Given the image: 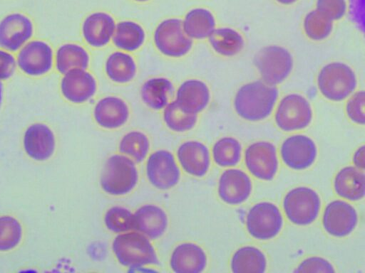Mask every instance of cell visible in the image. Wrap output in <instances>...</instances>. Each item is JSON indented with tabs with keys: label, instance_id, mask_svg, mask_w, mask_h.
<instances>
[{
	"label": "cell",
	"instance_id": "cell-18",
	"mask_svg": "<svg viewBox=\"0 0 365 273\" xmlns=\"http://www.w3.org/2000/svg\"><path fill=\"white\" fill-rule=\"evenodd\" d=\"M358 216L355 208L347 202L336 200L324 209L322 224L324 230L334 237H345L356 228Z\"/></svg>",
	"mask_w": 365,
	"mask_h": 273
},
{
	"label": "cell",
	"instance_id": "cell-45",
	"mask_svg": "<svg viewBox=\"0 0 365 273\" xmlns=\"http://www.w3.org/2000/svg\"><path fill=\"white\" fill-rule=\"evenodd\" d=\"M277 3L284 5V6H290L295 3H297L299 0H274Z\"/></svg>",
	"mask_w": 365,
	"mask_h": 273
},
{
	"label": "cell",
	"instance_id": "cell-32",
	"mask_svg": "<svg viewBox=\"0 0 365 273\" xmlns=\"http://www.w3.org/2000/svg\"><path fill=\"white\" fill-rule=\"evenodd\" d=\"M232 272H264L267 259L264 254L258 248L245 246L238 249L231 259Z\"/></svg>",
	"mask_w": 365,
	"mask_h": 273
},
{
	"label": "cell",
	"instance_id": "cell-9",
	"mask_svg": "<svg viewBox=\"0 0 365 273\" xmlns=\"http://www.w3.org/2000/svg\"><path fill=\"white\" fill-rule=\"evenodd\" d=\"M313 111L309 101L302 95L290 93L278 102L274 120L284 132H294L307 128L312 122Z\"/></svg>",
	"mask_w": 365,
	"mask_h": 273
},
{
	"label": "cell",
	"instance_id": "cell-27",
	"mask_svg": "<svg viewBox=\"0 0 365 273\" xmlns=\"http://www.w3.org/2000/svg\"><path fill=\"white\" fill-rule=\"evenodd\" d=\"M104 71L111 82L123 85L130 82L135 77L138 65L130 53L117 50L107 56Z\"/></svg>",
	"mask_w": 365,
	"mask_h": 273
},
{
	"label": "cell",
	"instance_id": "cell-19",
	"mask_svg": "<svg viewBox=\"0 0 365 273\" xmlns=\"http://www.w3.org/2000/svg\"><path fill=\"white\" fill-rule=\"evenodd\" d=\"M130 116L127 102L116 95H106L99 99L93 109L96 123L106 129H116L126 124Z\"/></svg>",
	"mask_w": 365,
	"mask_h": 273
},
{
	"label": "cell",
	"instance_id": "cell-25",
	"mask_svg": "<svg viewBox=\"0 0 365 273\" xmlns=\"http://www.w3.org/2000/svg\"><path fill=\"white\" fill-rule=\"evenodd\" d=\"M91 56L81 44L65 42L54 50V70L61 75L74 69H88Z\"/></svg>",
	"mask_w": 365,
	"mask_h": 273
},
{
	"label": "cell",
	"instance_id": "cell-16",
	"mask_svg": "<svg viewBox=\"0 0 365 273\" xmlns=\"http://www.w3.org/2000/svg\"><path fill=\"white\" fill-rule=\"evenodd\" d=\"M116 22L109 13L94 11L87 15L81 26L84 42L91 48H103L112 41Z\"/></svg>",
	"mask_w": 365,
	"mask_h": 273
},
{
	"label": "cell",
	"instance_id": "cell-43",
	"mask_svg": "<svg viewBox=\"0 0 365 273\" xmlns=\"http://www.w3.org/2000/svg\"><path fill=\"white\" fill-rule=\"evenodd\" d=\"M365 147L361 146L355 151L353 156V163L356 168L362 171L365 168Z\"/></svg>",
	"mask_w": 365,
	"mask_h": 273
},
{
	"label": "cell",
	"instance_id": "cell-1",
	"mask_svg": "<svg viewBox=\"0 0 365 273\" xmlns=\"http://www.w3.org/2000/svg\"><path fill=\"white\" fill-rule=\"evenodd\" d=\"M279 97L276 86L255 80L242 85L234 97V108L239 117L249 122H259L272 112Z\"/></svg>",
	"mask_w": 365,
	"mask_h": 273
},
{
	"label": "cell",
	"instance_id": "cell-31",
	"mask_svg": "<svg viewBox=\"0 0 365 273\" xmlns=\"http://www.w3.org/2000/svg\"><path fill=\"white\" fill-rule=\"evenodd\" d=\"M207 39L212 49L225 57L237 55L245 46L242 35L230 27L215 28Z\"/></svg>",
	"mask_w": 365,
	"mask_h": 273
},
{
	"label": "cell",
	"instance_id": "cell-36",
	"mask_svg": "<svg viewBox=\"0 0 365 273\" xmlns=\"http://www.w3.org/2000/svg\"><path fill=\"white\" fill-rule=\"evenodd\" d=\"M333 21L327 18L315 9L309 11L303 20V29L308 38L321 41L327 38L333 31Z\"/></svg>",
	"mask_w": 365,
	"mask_h": 273
},
{
	"label": "cell",
	"instance_id": "cell-21",
	"mask_svg": "<svg viewBox=\"0 0 365 273\" xmlns=\"http://www.w3.org/2000/svg\"><path fill=\"white\" fill-rule=\"evenodd\" d=\"M252 191V181L248 175L237 168L225 170L218 183V195L230 205H239L245 201Z\"/></svg>",
	"mask_w": 365,
	"mask_h": 273
},
{
	"label": "cell",
	"instance_id": "cell-22",
	"mask_svg": "<svg viewBox=\"0 0 365 273\" xmlns=\"http://www.w3.org/2000/svg\"><path fill=\"white\" fill-rule=\"evenodd\" d=\"M178 161L187 173L202 177L208 171L210 155L207 147L196 140H188L182 143L177 149Z\"/></svg>",
	"mask_w": 365,
	"mask_h": 273
},
{
	"label": "cell",
	"instance_id": "cell-38",
	"mask_svg": "<svg viewBox=\"0 0 365 273\" xmlns=\"http://www.w3.org/2000/svg\"><path fill=\"white\" fill-rule=\"evenodd\" d=\"M106 228L115 233H123L134 230L133 214L126 208L113 206L110 208L104 216Z\"/></svg>",
	"mask_w": 365,
	"mask_h": 273
},
{
	"label": "cell",
	"instance_id": "cell-26",
	"mask_svg": "<svg viewBox=\"0 0 365 273\" xmlns=\"http://www.w3.org/2000/svg\"><path fill=\"white\" fill-rule=\"evenodd\" d=\"M174 94L175 87L171 80L162 76L148 78L140 90L142 102L153 110L163 109Z\"/></svg>",
	"mask_w": 365,
	"mask_h": 273
},
{
	"label": "cell",
	"instance_id": "cell-4",
	"mask_svg": "<svg viewBox=\"0 0 365 273\" xmlns=\"http://www.w3.org/2000/svg\"><path fill=\"white\" fill-rule=\"evenodd\" d=\"M138 182L134 161L124 154H113L106 161L100 183L103 191L111 196H124L131 192Z\"/></svg>",
	"mask_w": 365,
	"mask_h": 273
},
{
	"label": "cell",
	"instance_id": "cell-12",
	"mask_svg": "<svg viewBox=\"0 0 365 273\" xmlns=\"http://www.w3.org/2000/svg\"><path fill=\"white\" fill-rule=\"evenodd\" d=\"M58 90L66 102L81 105L89 101L96 94L98 82L88 69H74L61 75Z\"/></svg>",
	"mask_w": 365,
	"mask_h": 273
},
{
	"label": "cell",
	"instance_id": "cell-17",
	"mask_svg": "<svg viewBox=\"0 0 365 273\" xmlns=\"http://www.w3.org/2000/svg\"><path fill=\"white\" fill-rule=\"evenodd\" d=\"M317 149L314 141L304 134H294L282 144L280 155L287 166L294 170L309 168L314 162Z\"/></svg>",
	"mask_w": 365,
	"mask_h": 273
},
{
	"label": "cell",
	"instance_id": "cell-44",
	"mask_svg": "<svg viewBox=\"0 0 365 273\" xmlns=\"http://www.w3.org/2000/svg\"><path fill=\"white\" fill-rule=\"evenodd\" d=\"M5 97V87L4 83L0 82V111L3 107Z\"/></svg>",
	"mask_w": 365,
	"mask_h": 273
},
{
	"label": "cell",
	"instance_id": "cell-35",
	"mask_svg": "<svg viewBox=\"0 0 365 273\" xmlns=\"http://www.w3.org/2000/svg\"><path fill=\"white\" fill-rule=\"evenodd\" d=\"M215 164L222 167L236 166L241 159L242 146L238 140L225 136L218 139L212 149Z\"/></svg>",
	"mask_w": 365,
	"mask_h": 273
},
{
	"label": "cell",
	"instance_id": "cell-39",
	"mask_svg": "<svg viewBox=\"0 0 365 273\" xmlns=\"http://www.w3.org/2000/svg\"><path fill=\"white\" fill-rule=\"evenodd\" d=\"M315 9L331 21L341 19L346 14V0H317Z\"/></svg>",
	"mask_w": 365,
	"mask_h": 273
},
{
	"label": "cell",
	"instance_id": "cell-46",
	"mask_svg": "<svg viewBox=\"0 0 365 273\" xmlns=\"http://www.w3.org/2000/svg\"><path fill=\"white\" fill-rule=\"evenodd\" d=\"M132 1L137 2V3H145V2L150 1V0H132Z\"/></svg>",
	"mask_w": 365,
	"mask_h": 273
},
{
	"label": "cell",
	"instance_id": "cell-7",
	"mask_svg": "<svg viewBox=\"0 0 365 273\" xmlns=\"http://www.w3.org/2000/svg\"><path fill=\"white\" fill-rule=\"evenodd\" d=\"M254 64L262 81L277 86L290 75L294 67V60L288 49L272 45L258 51L255 57Z\"/></svg>",
	"mask_w": 365,
	"mask_h": 273
},
{
	"label": "cell",
	"instance_id": "cell-15",
	"mask_svg": "<svg viewBox=\"0 0 365 273\" xmlns=\"http://www.w3.org/2000/svg\"><path fill=\"white\" fill-rule=\"evenodd\" d=\"M56 144L55 133L46 123H32L24 132V149L35 161H44L50 159L55 151Z\"/></svg>",
	"mask_w": 365,
	"mask_h": 273
},
{
	"label": "cell",
	"instance_id": "cell-33",
	"mask_svg": "<svg viewBox=\"0 0 365 273\" xmlns=\"http://www.w3.org/2000/svg\"><path fill=\"white\" fill-rule=\"evenodd\" d=\"M150 140L148 136L138 130H132L125 134L120 140L119 152L135 162L143 161L150 150Z\"/></svg>",
	"mask_w": 365,
	"mask_h": 273
},
{
	"label": "cell",
	"instance_id": "cell-28",
	"mask_svg": "<svg viewBox=\"0 0 365 273\" xmlns=\"http://www.w3.org/2000/svg\"><path fill=\"white\" fill-rule=\"evenodd\" d=\"M334 187L339 196L351 201L359 200L365 193V174L356 167H344L336 175Z\"/></svg>",
	"mask_w": 365,
	"mask_h": 273
},
{
	"label": "cell",
	"instance_id": "cell-34",
	"mask_svg": "<svg viewBox=\"0 0 365 273\" xmlns=\"http://www.w3.org/2000/svg\"><path fill=\"white\" fill-rule=\"evenodd\" d=\"M163 119L170 130L182 133L195 127L197 122V114L183 111L173 100L163 108Z\"/></svg>",
	"mask_w": 365,
	"mask_h": 273
},
{
	"label": "cell",
	"instance_id": "cell-30",
	"mask_svg": "<svg viewBox=\"0 0 365 273\" xmlns=\"http://www.w3.org/2000/svg\"><path fill=\"white\" fill-rule=\"evenodd\" d=\"M145 40L146 33L141 24L123 20L116 23L111 41L118 50L133 53L141 48Z\"/></svg>",
	"mask_w": 365,
	"mask_h": 273
},
{
	"label": "cell",
	"instance_id": "cell-23",
	"mask_svg": "<svg viewBox=\"0 0 365 273\" xmlns=\"http://www.w3.org/2000/svg\"><path fill=\"white\" fill-rule=\"evenodd\" d=\"M204 250L193 242H183L176 246L170 258V266L175 273H200L207 266Z\"/></svg>",
	"mask_w": 365,
	"mask_h": 273
},
{
	"label": "cell",
	"instance_id": "cell-6",
	"mask_svg": "<svg viewBox=\"0 0 365 273\" xmlns=\"http://www.w3.org/2000/svg\"><path fill=\"white\" fill-rule=\"evenodd\" d=\"M36 23L33 16L24 10H13L0 18V48L16 53L36 37Z\"/></svg>",
	"mask_w": 365,
	"mask_h": 273
},
{
	"label": "cell",
	"instance_id": "cell-29",
	"mask_svg": "<svg viewBox=\"0 0 365 273\" xmlns=\"http://www.w3.org/2000/svg\"><path fill=\"white\" fill-rule=\"evenodd\" d=\"M185 34L192 40L207 38L216 28V20L213 13L204 7L190 9L182 19Z\"/></svg>",
	"mask_w": 365,
	"mask_h": 273
},
{
	"label": "cell",
	"instance_id": "cell-5",
	"mask_svg": "<svg viewBox=\"0 0 365 273\" xmlns=\"http://www.w3.org/2000/svg\"><path fill=\"white\" fill-rule=\"evenodd\" d=\"M317 84L321 95L328 100L341 102L353 94L357 87L354 70L341 62H331L319 70Z\"/></svg>",
	"mask_w": 365,
	"mask_h": 273
},
{
	"label": "cell",
	"instance_id": "cell-40",
	"mask_svg": "<svg viewBox=\"0 0 365 273\" xmlns=\"http://www.w3.org/2000/svg\"><path fill=\"white\" fill-rule=\"evenodd\" d=\"M365 93L363 90L354 92L346 102L345 109L348 117L354 123L364 124Z\"/></svg>",
	"mask_w": 365,
	"mask_h": 273
},
{
	"label": "cell",
	"instance_id": "cell-3",
	"mask_svg": "<svg viewBox=\"0 0 365 273\" xmlns=\"http://www.w3.org/2000/svg\"><path fill=\"white\" fill-rule=\"evenodd\" d=\"M54 48L46 39L34 37L15 54L17 71L30 79H41L54 70Z\"/></svg>",
	"mask_w": 365,
	"mask_h": 273
},
{
	"label": "cell",
	"instance_id": "cell-20",
	"mask_svg": "<svg viewBox=\"0 0 365 273\" xmlns=\"http://www.w3.org/2000/svg\"><path fill=\"white\" fill-rule=\"evenodd\" d=\"M175 101L185 112L197 114L209 105L210 90L205 82L189 78L182 82L175 91Z\"/></svg>",
	"mask_w": 365,
	"mask_h": 273
},
{
	"label": "cell",
	"instance_id": "cell-37",
	"mask_svg": "<svg viewBox=\"0 0 365 273\" xmlns=\"http://www.w3.org/2000/svg\"><path fill=\"white\" fill-rule=\"evenodd\" d=\"M23 228L20 222L11 215L0 216V252L16 248L21 242Z\"/></svg>",
	"mask_w": 365,
	"mask_h": 273
},
{
	"label": "cell",
	"instance_id": "cell-10",
	"mask_svg": "<svg viewBox=\"0 0 365 273\" xmlns=\"http://www.w3.org/2000/svg\"><path fill=\"white\" fill-rule=\"evenodd\" d=\"M321 200L317 193L308 187H297L289 191L283 200L287 219L298 225H307L317 218Z\"/></svg>",
	"mask_w": 365,
	"mask_h": 273
},
{
	"label": "cell",
	"instance_id": "cell-13",
	"mask_svg": "<svg viewBox=\"0 0 365 273\" xmlns=\"http://www.w3.org/2000/svg\"><path fill=\"white\" fill-rule=\"evenodd\" d=\"M146 176L156 188L168 190L175 186L180 178V170L173 154L167 150H158L148 157Z\"/></svg>",
	"mask_w": 365,
	"mask_h": 273
},
{
	"label": "cell",
	"instance_id": "cell-24",
	"mask_svg": "<svg viewBox=\"0 0 365 273\" xmlns=\"http://www.w3.org/2000/svg\"><path fill=\"white\" fill-rule=\"evenodd\" d=\"M133 225L134 230L155 240L165 233L168 225V215L160 207L146 204L133 214Z\"/></svg>",
	"mask_w": 365,
	"mask_h": 273
},
{
	"label": "cell",
	"instance_id": "cell-41",
	"mask_svg": "<svg viewBox=\"0 0 365 273\" xmlns=\"http://www.w3.org/2000/svg\"><path fill=\"white\" fill-rule=\"evenodd\" d=\"M331 264L327 259L319 257H311L303 260L294 270V272H334Z\"/></svg>",
	"mask_w": 365,
	"mask_h": 273
},
{
	"label": "cell",
	"instance_id": "cell-42",
	"mask_svg": "<svg viewBox=\"0 0 365 273\" xmlns=\"http://www.w3.org/2000/svg\"><path fill=\"white\" fill-rule=\"evenodd\" d=\"M17 71L16 54L0 48V82L5 83Z\"/></svg>",
	"mask_w": 365,
	"mask_h": 273
},
{
	"label": "cell",
	"instance_id": "cell-14",
	"mask_svg": "<svg viewBox=\"0 0 365 273\" xmlns=\"http://www.w3.org/2000/svg\"><path fill=\"white\" fill-rule=\"evenodd\" d=\"M245 163L255 177L264 181L272 180L278 169L274 145L264 141L251 144L245 151Z\"/></svg>",
	"mask_w": 365,
	"mask_h": 273
},
{
	"label": "cell",
	"instance_id": "cell-8",
	"mask_svg": "<svg viewBox=\"0 0 365 273\" xmlns=\"http://www.w3.org/2000/svg\"><path fill=\"white\" fill-rule=\"evenodd\" d=\"M153 40L156 50L169 58L185 57L193 46V40L183 30L182 19L176 17L159 22L154 30Z\"/></svg>",
	"mask_w": 365,
	"mask_h": 273
},
{
	"label": "cell",
	"instance_id": "cell-2",
	"mask_svg": "<svg viewBox=\"0 0 365 273\" xmlns=\"http://www.w3.org/2000/svg\"><path fill=\"white\" fill-rule=\"evenodd\" d=\"M112 250L118 262L126 267L160 264L150 239L139 232L119 233L113 241Z\"/></svg>",
	"mask_w": 365,
	"mask_h": 273
},
{
	"label": "cell",
	"instance_id": "cell-11",
	"mask_svg": "<svg viewBox=\"0 0 365 273\" xmlns=\"http://www.w3.org/2000/svg\"><path fill=\"white\" fill-rule=\"evenodd\" d=\"M283 219L279 208L269 202H261L247 213L246 226L250 235L259 240L274 237L280 232Z\"/></svg>",
	"mask_w": 365,
	"mask_h": 273
}]
</instances>
